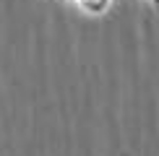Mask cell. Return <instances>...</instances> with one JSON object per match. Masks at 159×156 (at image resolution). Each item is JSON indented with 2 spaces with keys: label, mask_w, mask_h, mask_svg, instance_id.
Returning <instances> with one entry per match:
<instances>
[{
  "label": "cell",
  "mask_w": 159,
  "mask_h": 156,
  "mask_svg": "<svg viewBox=\"0 0 159 156\" xmlns=\"http://www.w3.org/2000/svg\"><path fill=\"white\" fill-rule=\"evenodd\" d=\"M146 3H149V5H151V8H154V11L159 13V0H146Z\"/></svg>",
  "instance_id": "7a4b0ae2"
},
{
  "label": "cell",
  "mask_w": 159,
  "mask_h": 156,
  "mask_svg": "<svg viewBox=\"0 0 159 156\" xmlns=\"http://www.w3.org/2000/svg\"><path fill=\"white\" fill-rule=\"evenodd\" d=\"M78 5V11L86 13V16H104L110 13V8L115 5V0H73Z\"/></svg>",
  "instance_id": "6da1fadb"
}]
</instances>
